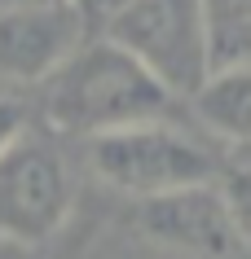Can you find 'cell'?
Wrapping results in <instances>:
<instances>
[{
  "mask_svg": "<svg viewBox=\"0 0 251 259\" xmlns=\"http://www.w3.org/2000/svg\"><path fill=\"white\" fill-rule=\"evenodd\" d=\"M172 106L176 97L106 35H93L57 75L40 83V119L49 132L84 141L159 123Z\"/></svg>",
  "mask_w": 251,
  "mask_h": 259,
  "instance_id": "1",
  "label": "cell"
},
{
  "mask_svg": "<svg viewBox=\"0 0 251 259\" xmlns=\"http://www.w3.org/2000/svg\"><path fill=\"white\" fill-rule=\"evenodd\" d=\"M88 167L101 185H111L124 198H137V202H154V198L194 189V185H211L225 171L221 154L172 119L88 141Z\"/></svg>",
  "mask_w": 251,
  "mask_h": 259,
  "instance_id": "2",
  "label": "cell"
},
{
  "mask_svg": "<svg viewBox=\"0 0 251 259\" xmlns=\"http://www.w3.org/2000/svg\"><path fill=\"white\" fill-rule=\"evenodd\" d=\"M101 35L141 62L176 101H194L216 75L207 0H132Z\"/></svg>",
  "mask_w": 251,
  "mask_h": 259,
  "instance_id": "3",
  "label": "cell"
},
{
  "mask_svg": "<svg viewBox=\"0 0 251 259\" xmlns=\"http://www.w3.org/2000/svg\"><path fill=\"white\" fill-rule=\"evenodd\" d=\"M75 176L66 154L44 132L22 137L0 154V237L14 246H40L70 220Z\"/></svg>",
  "mask_w": 251,
  "mask_h": 259,
  "instance_id": "4",
  "label": "cell"
},
{
  "mask_svg": "<svg viewBox=\"0 0 251 259\" xmlns=\"http://www.w3.org/2000/svg\"><path fill=\"white\" fill-rule=\"evenodd\" d=\"M93 35H88L84 14L75 9V0L0 9V83L40 88Z\"/></svg>",
  "mask_w": 251,
  "mask_h": 259,
  "instance_id": "5",
  "label": "cell"
},
{
  "mask_svg": "<svg viewBox=\"0 0 251 259\" xmlns=\"http://www.w3.org/2000/svg\"><path fill=\"white\" fill-rule=\"evenodd\" d=\"M216 180L181 189V193H167V198H154V202H141V211H137L141 229L159 246L176 250V255L229 259L238 250V237H234V224H229V211H225Z\"/></svg>",
  "mask_w": 251,
  "mask_h": 259,
  "instance_id": "6",
  "label": "cell"
},
{
  "mask_svg": "<svg viewBox=\"0 0 251 259\" xmlns=\"http://www.w3.org/2000/svg\"><path fill=\"white\" fill-rule=\"evenodd\" d=\"M190 106L207 123V132H216L229 145L251 150V62L221 66Z\"/></svg>",
  "mask_w": 251,
  "mask_h": 259,
  "instance_id": "7",
  "label": "cell"
},
{
  "mask_svg": "<svg viewBox=\"0 0 251 259\" xmlns=\"http://www.w3.org/2000/svg\"><path fill=\"white\" fill-rule=\"evenodd\" d=\"M211 14V44H216V70L225 53H251V0H207ZM251 62V57H242Z\"/></svg>",
  "mask_w": 251,
  "mask_h": 259,
  "instance_id": "8",
  "label": "cell"
},
{
  "mask_svg": "<svg viewBox=\"0 0 251 259\" xmlns=\"http://www.w3.org/2000/svg\"><path fill=\"white\" fill-rule=\"evenodd\" d=\"M216 189L225 198V211H229V224H234V237H238V250H251V163L225 167Z\"/></svg>",
  "mask_w": 251,
  "mask_h": 259,
  "instance_id": "9",
  "label": "cell"
},
{
  "mask_svg": "<svg viewBox=\"0 0 251 259\" xmlns=\"http://www.w3.org/2000/svg\"><path fill=\"white\" fill-rule=\"evenodd\" d=\"M27 127H31V106H27V97H22V88L0 83V154L9 150Z\"/></svg>",
  "mask_w": 251,
  "mask_h": 259,
  "instance_id": "10",
  "label": "cell"
},
{
  "mask_svg": "<svg viewBox=\"0 0 251 259\" xmlns=\"http://www.w3.org/2000/svg\"><path fill=\"white\" fill-rule=\"evenodd\" d=\"M124 5H132V0H75V9L84 14V22H88V31L93 27H101L106 31V22H111Z\"/></svg>",
  "mask_w": 251,
  "mask_h": 259,
  "instance_id": "11",
  "label": "cell"
},
{
  "mask_svg": "<svg viewBox=\"0 0 251 259\" xmlns=\"http://www.w3.org/2000/svg\"><path fill=\"white\" fill-rule=\"evenodd\" d=\"M18 5H53V0H0V9H18Z\"/></svg>",
  "mask_w": 251,
  "mask_h": 259,
  "instance_id": "12",
  "label": "cell"
},
{
  "mask_svg": "<svg viewBox=\"0 0 251 259\" xmlns=\"http://www.w3.org/2000/svg\"><path fill=\"white\" fill-rule=\"evenodd\" d=\"M247 163H251V150H247Z\"/></svg>",
  "mask_w": 251,
  "mask_h": 259,
  "instance_id": "13",
  "label": "cell"
}]
</instances>
